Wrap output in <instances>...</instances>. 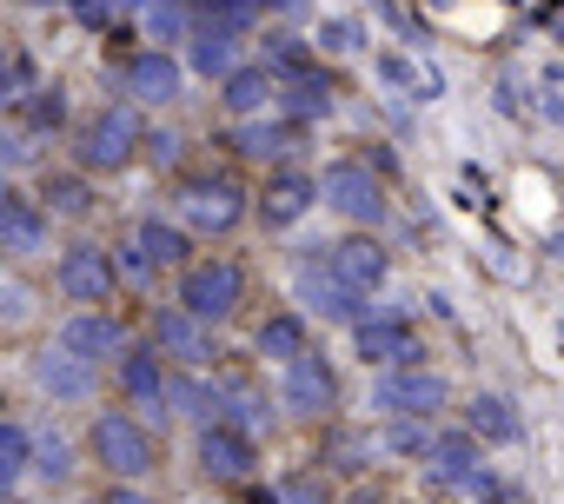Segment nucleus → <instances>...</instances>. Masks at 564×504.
I'll list each match as a JSON object with an SVG mask.
<instances>
[{
  "instance_id": "obj_1",
  "label": "nucleus",
  "mask_w": 564,
  "mask_h": 504,
  "mask_svg": "<svg viewBox=\"0 0 564 504\" xmlns=\"http://www.w3.org/2000/svg\"><path fill=\"white\" fill-rule=\"evenodd\" d=\"M94 445H100V458L113 464V471H147V438L127 425V418H100V431H94Z\"/></svg>"
},
{
  "instance_id": "obj_2",
  "label": "nucleus",
  "mask_w": 564,
  "mask_h": 504,
  "mask_svg": "<svg viewBox=\"0 0 564 504\" xmlns=\"http://www.w3.org/2000/svg\"><path fill=\"white\" fill-rule=\"evenodd\" d=\"M61 280H67V293H100V286H107V266L94 260V252H74Z\"/></svg>"
},
{
  "instance_id": "obj_3",
  "label": "nucleus",
  "mask_w": 564,
  "mask_h": 504,
  "mask_svg": "<svg viewBox=\"0 0 564 504\" xmlns=\"http://www.w3.org/2000/svg\"><path fill=\"white\" fill-rule=\"evenodd\" d=\"M193 299H199V313H226V299H232V273H199V280H193Z\"/></svg>"
},
{
  "instance_id": "obj_4",
  "label": "nucleus",
  "mask_w": 564,
  "mask_h": 504,
  "mask_svg": "<svg viewBox=\"0 0 564 504\" xmlns=\"http://www.w3.org/2000/svg\"><path fill=\"white\" fill-rule=\"evenodd\" d=\"M206 464L226 471V478H239V471H246V445H239V438H206Z\"/></svg>"
},
{
  "instance_id": "obj_5",
  "label": "nucleus",
  "mask_w": 564,
  "mask_h": 504,
  "mask_svg": "<svg viewBox=\"0 0 564 504\" xmlns=\"http://www.w3.org/2000/svg\"><path fill=\"white\" fill-rule=\"evenodd\" d=\"M333 193H339V206H352V212H366V206H372V193H366V179H359V173H333Z\"/></svg>"
},
{
  "instance_id": "obj_6",
  "label": "nucleus",
  "mask_w": 564,
  "mask_h": 504,
  "mask_svg": "<svg viewBox=\"0 0 564 504\" xmlns=\"http://www.w3.org/2000/svg\"><path fill=\"white\" fill-rule=\"evenodd\" d=\"M21 471V431H0V478Z\"/></svg>"
},
{
  "instance_id": "obj_7",
  "label": "nucleus",
  "mask_w": 564,
  "mask_h": 504,
  "mask_svg": "<svg viewBox=\"0 0 564 504\" xmlns=\"http://www.w3.org/2000/svg\"><path fill=\"white\" fill-rule=\"evenodd\" d=\"M293 398H300V405H319V398H326V379H319V372H300V379H293Z\"/></svg>"
},
{
  "instance_id": "obj_8",
  "label": "nucleus",
  "mask_w": 564,
  "mask_h": 504,
  "mask_svg": "<svg viewBox=\"0 0 564 504\" xmlns=\"http://www.w3.org/2000/svg\"><path fill=\"white\" fill-rule=\"evenodd\" d=\"M107 504H147V497H133V491H113V497H107Z\"/></svg>"
},
{
  "instance_id": "obj_9",
  "label": "nucleus",
  "mask_w": 564,
  "mask_h": 504,
  "mask_svg": "<svg viewBox=\"0 0 564 504\" xmlns=\"http://www.w3.org/2000/svg\"><path fill=\"white\" fill-rule=\"evenodd\" d=\"M359 504H379V497H359Z\"/></svg>"
}]
</instances>
